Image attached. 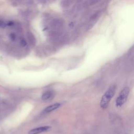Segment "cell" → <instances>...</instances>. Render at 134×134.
<instances>
[{"mask_svg": "<svg viewBox=\"0 0 134 134\" xmlns=\"http://www.w3.org/2000/svg\"><path fill=\"white\" fill-rule=\"evenodd\" d=\"M116 89V86L115 84L111 85L110 87L107 90L104 95L102 96L101 100L100 101L99 105L100 107L104 109H106L111 99V98L114 96Z\"/></svg>", "mask_w": 134, "mask_h": 134, "instance_id": "6da1fadb", "label": "cell"}, {"mask_svg": "<svg viewBox=\"0 0 134 134\" xmlns=\"http://www.w3.org/2000/svg\"><path fill=\"white\" fill-rule=\"evenodd\" d=\"M129 93L128 87H124L120 92L119 96L116 99V106L117 107H121L126 102Z\"/></svg>", "mask_w": 134, "mask_h": 134, "instance_id": "7a4b0ae2", "label": "cell"}, {"mask_svg": "<svg viewBox=\"0 0 134 134\" xmlns=\"http://www.w3.org/2000/svg\"><path fill=\"white\" fill-rule=\"evenodd\" d=\"M50 128L51 127L48 126L37 127V128L32 129L30 130V131H29L28 134H39L40 133L48 131Z\"/></svg>", "mask_w": 134, "mask_h": 134, "instance_id": "3957f363", "label": "cell"}, {"mask_svg": "<svg viewBox=\"0 0 134 134\" xmlns=\"http://www.w3.org/2000/svg\"><path fill=\"white\" fill-rule=\"evenodd\" d=\"M61 106V104L59 103H56L55 104H52L51 105H49L48 106H47L44 110H43V112L45 113H50L51 111H52L55 109H57V108H58L60 106Z\"/></svg>", "mask_w": 134, "mask_h": 134, "instance_id": "277c9868", "label": "cell"}, {"mask_svg": "<svg viewBox=\"0 0 134 134\" xmlns=\"http://www.w3.org/2000/svg\"><path fill=\"white\" fill-rule=\"evenodd\" d=\"M52 95V92L51 91H48L45 92L41 96V99L43 100H47L51 97V95Z\"/></svg>", "mask_w": 134, "mask_h": 134, "instance_id": "5b68a950", "label": "cell"}, {"mask_svg": "<svg viewBox=\"0 0 134 134\" xmlns=\"http://www.w3.org/2000/svg\"><path fill=\"white\" fill-rule=\"evenodd\" d=\"M9 38L10 39L12 40V41H15L16 39V35H15V33L12 32L11 34H10L9 35Z\"/></svg>", "mask_w": 134, "mask_h": 134, "instance_id": "8992f818", "label": "cell"}, {"mask_svg": "<svg viewBox=\"0 0 134 134\" xmlns=\"http://www.w3.org/2000/svg\"><path fill=\"white\" fill-rule=\"evenodd\" d=\"M20 45H21L22 47H25V46H26L27 43H26V41L24 39H21V40H20Z\"/></svg>", "mask_w": 134, "mask_h": 134, "instance_id": "52a82bcc", "label": "cell"}, {"mask_svg": "<svg viewBox=\"0 0 134 134\" xmlns=\"http://www.w3.org/2000/svg\"><path fill=\"white\" fill-rule=\"evenodd\" d=\"M6 26V24L3 20H0V27L4 28Z\"/></svg>", "mask_w": 134, "mask_h": 134, "instance_id": "ba28073f", "label": "cell"}, {"mask_svg": "<svg viewBox=\"0 0 134 134\" xmlns=\"http://www.w3.org/2000/svg\"><path fill=\"white\" fill-rule=\"evenodd\" d=\"M6 25L8 26H12L14 25V23L13 21H9L7 22V23L6 24Z\"/></svg>", "mask_w": 134, "mask_h": 134, "instance_id": "9c48e42d", "label": "cell"}, {"mask_svg": "<svg viewBox=\"0 0 134 134\" xmlns=\"http://www.w3.org/2000/svg\"><path fill=\"white\" fill-rule=\"evenodd\" d=\"M17 1H20V0H17Z\"/></svg>", "mask_w": 134, "mask_h": 134, "instance_id": "30bf717a", "label": "cell"}]
</instances>
